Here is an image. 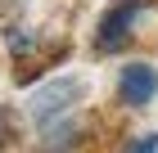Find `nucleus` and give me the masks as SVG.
Here are the masks:
<instances>
[{"mask_svg": "<svg viewBox=\"0 0 158 153\" xmlns=\"http://www.w3.org/2000/svg\"><path fill=\"white\" fill-rule=\"evenodd\" d=\"M81 99H86V81L81 77H77V72H54V77H45V81L32 90V99H27V122H32L36 135H41L45 126L81 113Z\"/></svg>", "mask_w": 158, "mask_h": 153, "instance_id": "f257e3e1", "label": "nucleus"}, {"mask_svg": "<svg viewBox=\"0 0 158 153\" xmlns=\"http://www.w3.org/2000/svg\"><path fill=\"white\" fill-rule=\"evenodd\" d=\"M41 153H59V149H41Z\"/></svg>", "mask_w": 158, "mask_h": 153, "instance_id": "6e6552de", "label": "nucleus"}, {"mask_svg": "<svg viewBox=\"0 0 158 153\" xmlns=\"http://www.w3.org/2000/svg\"><path fill=\"white\" fill-rule=\"evenodd\" d=\"M122 153H158V131H145V135L127 140V144H122Z\"/></svg>", "mask_w": 158, "mask_h": 153, "instance_id": "39448f33", "label": "nucleus"}, {"mask_svg": "<svg viewBox=\"0 0 158 153\" xmlns=\"http://www.w3.org/2000/svg\"><path fill=\"white\" fill-rule=\"evenodd\" d=\"M154 99H158V68L149 59H127L118 68V104L131 108V113H140Z\"/></svg>", "mask_w": 158, "mask_h": 153, "instance_id": "20e7f679", "label": "nucleus"}, {"mask_svg": "<svg viewBox=\"0 0 158 153\" xmlns=\"http://www.w3.org/2000/svg\"><path fill=\"white\" fill-rule=\"evenodd\" d=\"M0 5H27V0H0Z\"/></svg>", "mask_w": 158, "mask_h": 153, "instance_id": "0eeeda50", "label": "nucleus"}, {"mask_svg": "<svg viewBox=\"0 0 158 153\" xmlns=\"http://www.w3.org/2000/svg\"><path fill=\"white\" fill-rule=\"evenodd\" d=\"M5 144H9V113L0 108V149H5Z\"/></svg>", "mask_w": 158, "mask_h": 153, "instance_id": "423d86ee", "label": "nucleus"}, {"mask_svg": "<svg viewBox=\"0 0 158 153\" xmlns=\"http://www.w3.org/2000/svg\"><path fill=\"white\" fill-rule=\"evenodd\" d=\"M149 9H154L149 0H113L109 9L99 14L95 36H90L95 54H122V50L140 36V23H145V14H149Z\"/></svg>", "mask_w": 158, "mask_h": 153, "instance_id": "f03ea898", "label": "nucleus"}, {"mask_svg": "<svg viewBox=\"0 0 158 153\" xmlns=\"http://www.w3.org/2000/svg\"><path fill=\"white\" fill-rule=\"evenodd\" d=\"M0 45H5V54L18 63V68H14V81H18V86L36 81L41 72H45V59H41V50H45V32H36L32 23H23V18L5 23V27H0Z\"/></svg>", "mask_w": 158, "mask_h": 153, "instance_id": "7ed1b4c3", "label": "nucleus"}]
</instances>
